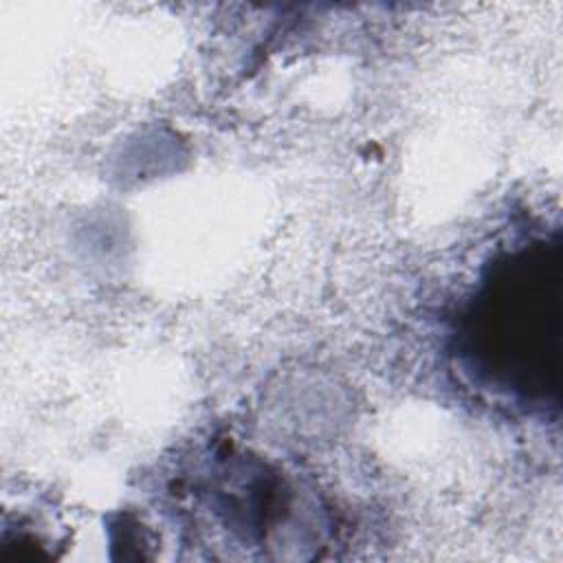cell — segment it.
Masks as SVG:
<instances>
[{
	"label": "cell",
	"instance_id": "cell-1",
	"mask_svg": "<svg viewBox=\"0 0 563 563\" xmlns=\"http://www.w3.org/2000/svg\"><path fill=\"white\" fill-rule=\"evenodd\" d=\"M559 249L543 246L501 262L471 312L473 352L506 389L526 396L554 387L559 341Z\"/></svg>",
	"mask_w": 563,
	"mask_h": 563
}]
</instances>
